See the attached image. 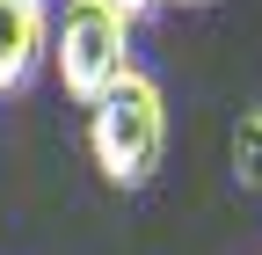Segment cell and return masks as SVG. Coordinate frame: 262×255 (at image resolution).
<instances>
[{"instance_id": "cell-1", "label": "cell", "mask_w": 262, "mask_h": 255, "mask_svg": "<svg viewBox=\"0 0 262 255\" xmlns=\"http://www.w3.org/2000/svg\"><path fill=\"white\" fill-rule=\"evenodd\" d=\"M88 153L102 168V182H117V189H146L160 175V161H168V95H160L153 73L131 66L88 110Z\"/></svg>"}, {"instance_id": "cell-2", "label": "cell", "mask_w": 262, "mask_h": 255, "mask_svg": "<svg viewBox=\"0 0 262 255\" xmlns=\"http://www.w3.org/2000/svg\"><path fill=\"white\" fill-rule=\"evenodd\" d=\"M131 22L117 0H66V8L51 15V73H58V88L73 95L80 110H95L102 95L131 73Z\"/></svg>"}, {"instance_id": "cell-6", "label": "cell", "mask_w": 262, "mask_h": 255, "mask_svg": "<svg viewBox=\"0 0 262 255\" xmlns=\"http://www.w3.org/2000/svg\"><path fill=\"white\" fill-rule=\"evenodd\" d=\"M182 8H211V0H182Z\"/></svg>"}, {"instance_id": "cell-3", "label": "cell", "mask_w": 262, "mask_h": 255, "mask_svg": "<svg viewBox=\"0 0 262 255\" xmlns=\"http://www.w3.org/2000/svg\"><path fill=\"white\" fill-rule=\"evenodd\" d=\"M51 51V8L44 0H0V95H22Z\"/></svg>"}, {"instance_id": "cell-5", "label": "cell", "mask_w": 262, "mask_h": 255, "mask_svg": "<svg viewBox=\"0 0 262 255\" xmlns=\"http://www.w3.org/2000/svg\"><path fill=\"white\" fill-rule=\"evenodd\" d=\"M117 8H124L131 22H139V15H153V8H160V0H117Z\"/></svg>"}, {"instance_id": "cell-4", "label": "cell", "mask_w": 262, "mask_h": 255, "mask_svg": "<svg viewBox=\"0 0 262 255\" xmlns=\"http://www.w3.org/2000/svg\"><path fill=\"white\" fill-rule=\"evenodd\" d=\"M233 175L255 189L262 182V110H248L241 124H233Z\"/></svg>"}]
</instances>
